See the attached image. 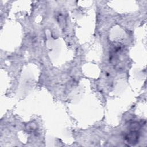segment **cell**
<instances>
[{"instance_id": "1", "label": "cell", "mask_w": 147, "mask_h": 147, "mask_svg": "<svg viewBox=\"0 0 147 147\" xmlns=\"http://www.w3.org/2000/svg\"><path fill=\"white\" fill-rule=\"evenodd\" d=\"M138 133L136 130H133L126 136V140L128 144L133 145L138 142Z\"/></svg>"}]
</instances>
